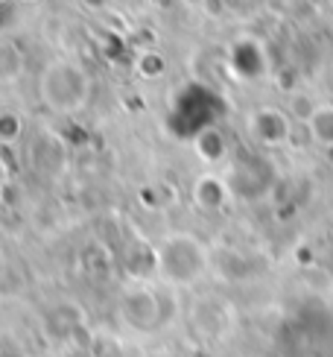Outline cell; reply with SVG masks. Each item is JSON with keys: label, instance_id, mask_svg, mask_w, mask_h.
Here are the masks:
<instances>
[{"label": "cell", "instance_id": "obj_10", "mask_svg": "<svg viewBox=\"0 0 333 357\" xmlns=\"http://www.w3.org/2000/svg\"><path fill=\"white\" fill-rule=\"evenodd\" d=\"M24 3H38V0H24Z\"/></svg>", "mask_w": 333, "mask_h": 357}, {"label": "cell", "instance_id": "obj_2", "mask_svg": "<svg viewBox=\"0 0 333 357\" xmlns=\"http://www.w3.org/2000/svg\"><path fill=\"white\" fill-rule=\"evenodd\" d=\"M214 270V252L196 234L176 231L155 246V275L166 287H193Z\"/></svg>", "mask_w": 333, "mask_h": 357}, {"label": "cell", "instance_id": "obj_6", "mask_svg": "<svg viewBox=\"0 0 333 357\" xmlns=\"http://www.w3.org/2000/svg\"><path fill=\"white\" fill-rule=\"evenodd\" d=\"M193 146H196V155H199L205 165H222V161L229 158V141H225V135L214 126L202 129L199 135H196Z\"/></svg>", "mask_w": 333, "mask_h": 357}, {"label": "cell", "instance_id": "obj_8", "mask_svg": "<svg viewBox=\"0 0 333 357\" xmlns=\"http://www.w3.org/2000/svg\"><path fill=\"white\" fill-rule=\"evenodd\" d=\"M316 109H319V102H316L310 94H293L290 97V114H295L301 123H307Z\"/></svg>", "mask_w": 333, "mask_h": 357}, {"label": "cell", "instance_id": "obj_9", "mask_svg": "<svg viewBox=\"0 0 333 357\" xmlns=\"http://www.w3.org/2000/svg\"><path fill=\"white\" fill-rule=\"evenodd\" d=\"M15 126H24L21 117H15L12 112L3 114V132H0V138H3V144H15L21 138V129H15Z\"/></svg>", "mask_w": 333, "mask_h": 357}, {"label": "cell", "instance_id": "obj_5", "mask_svg": "<svg viewBox=\"0 0 333 357\" xmlns=\"http://www.w3.org/2000/svg\"><path fill=\"white\" fill-rule=\"evenodd\" d=\"M229 197H231V185L217 173H205L193 188V199L199 208H205V211H219V208L229 202Z\"/></svg>", "mask_w": 333, "mask_h": 357}, {"label": "cell", "instance_id": "obj_1", "mask_svg": "<svg viewBox=\"0 0 333 357\" xmlns=\"http://www.w3.org/2000/svg\"><path fill=\"white\" fill-rule=\"evenodd\" d=\"M91 97H94V79L79 65L77 59L59 56L50 59L38 73V100L47 106L53 114L73 117L88 109Z\"/></svg>", "mask_w": 333, "mask_h": 357}, {"label": "cell", "instance_id": "obj_7", "mask_svg": "<svg viewBox=\"0 0 333 357\" xmlns=\"http://www.w3.org/2000/svg\"><path fill=\"white\" fill-rule=\"evenodd\" d=\"M307 132L319 146L333 150V102H319V109L307 121Z\"/></svg>", "mask_w": 333, "mask_h": 357}, {"label": "cell", "instance_id": "obj_3", "mask_svg": "<svg viewBox=\"0 0 333 357\" xmlns=\"http://www.w3.org/2000/svg\"><path fill=\"white\" fill-rule=\"evenodd\" d=\"M120 317H123V322L132 331H141V334L161 331L166 325L161 290H155L153 284H144V281L126 287L123 299H120Z\"/></svg>", "mask_w": 333, "mask_h": 357}, {"label": "cell", "instance_id": "obj_4", "mask_svg": "<svg viewBox=\"0 0 333 357\" xmlns=\"http://www.w3.org/2000/svg\"><path fill=\"white\" fill-rule=\"evenodd\" d=\"M249 135L263 146H284L293 135V114L281 106H261L246 121Z\"/></svg>", "mask_w": 333, "mask_h": 357}]
</instances>
